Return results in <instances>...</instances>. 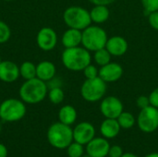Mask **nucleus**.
<instances>
[{"label":"nucleus","instance_id":"obj_40","mask_svg":"<svg viewBox=\"0 0 158 157\" xmlns=\"http://www.w3.org/2000/svg\"><path fill=\"white\" fill-rule=\"evenodd\" d=\"M0 132H1V125H0Z\"/></svg>","mask_w":158,"mask_h":157},{"label":"nucleus","instance_id":"obj_12","mask_svg":"<svg viewBox=\"0 0 158 157\" xmlns=\"http://www.w3.org/2000/svg\"><path fill=\"white\" fill-rule=\"evenodd\" d=\"M109 143L106 138H94L86 144V153L91 157H106L109 152Z\"/></svg>","mask_w":158,"mask_h":157},{"label":"nucleus","instance_id":"obj_39","mask_svg":"<svg viewBox=\"0 0 158 157\" xmlns=\"http://www.w3.org/2000/svg\"><path fill=\"white\" fill-rule=\"evenodd\" d=\"M4 1H13V0H4Z\"/></svg>","mask_w":158,"mask_h":157},{"label":"nucleus","instance_id":"obj_38","mask_svg":"<svg viewBox=\"0 0 158 157\" xmlns=\"http://www.w3.org/2000/svg\"><path fill=\"white\" fill-rule=\"evenodd\" d=\"M2 62V59H1V56H0V63Z\"/></svg>","mask_w":158,"mask_h":157},{"label":"nucleus","instance_id":"obj_2","mask_svg":"<svg viewBox=\"0 0 158 157\" xmlns=\"http://www.w3.org/2000/svg\"><path fill=\"white\" fill-rule=\"evenodd\" d=\"M61 60L66 68L71 71H81L91 64L92 56L90 51L84 47L76 46L65 48L62 53Z\"/></svg>","mask_w":158,"mask_h":157},{"label":"nucleus","instance_id":"obj_20","mask_svg":"<svg viewBox=\"0 0 158 157\" xmlns=\"http://www.w3.org/2000/svg\"><path fill=\"white\" fill-rule=\"evenodd\" d=\"M58 118L61 123L70 126L77 119V111L72 105H66L60 108L58 112Z\"/></svg>","mask_w":158,"mask_h":157},{"label":"nucleus","instance_id":"obj_5","mask_svg":"<svg viewBox=\"0 0 158 157\" xmlns=\"http://www.w3.org/2000/svg\"><path fill=\"white\" fill-rule=\"evenodd\" d=\"M63 19L69 28L83 31L92 23L90 12L79 6L68 7L63 13Z\"/></svg>","mask_w":158,"mask_h":157},{"label":"nucleus","instance_id":"obj_26","mask_svg":"<svg viewBox=\"0 0 158 157\" xmlns=\"http://www.w3.org/2000/svg\"><path fill=\"white\" fill-rule=\"evenodd\" d=\"M11 36V31L9 26L4 22L3 20H0V44L6 43Z\"/></svg>","mask_w":158,"mask_h":157},{"label":"nucleus","instance_id":"obj_35","mask_svg":"<svg viewBox=\"0 0 158 157\" xmlns=\"http://www.w3.org/2000/svg\"><path fill=\"white\" fill-rule=\"evenodd\" d=\"M121 157H138L136 155L132 154V153H126V154H123Z\"/></svg>","mask_w":158,"mask_h":157},{"label":"nucleus","instance_id":"obj_7","mask_svg":"<svg viewBox=\"0 0 158 157\" xmlns=\"http://www.w3.org/2000/svg\"><path fill=\"white\" fill-rule=\"evenodd\" d=\"M106 93V82L100 77L86 79L81 87V97L90 103L101 100Z\"/></svg>","mask_w":158,"mask_h":157},{"label":"nucleus","instance_id":"obj_30","mask_svg":"<svg viewBox=\"0 0 158 157\" xmlns=\"http://www.w3.org/2000/svg\"><path fill=\"white\" fill-rule=\"evenodd\" d=\"M136 105L139 108L143 109V108H145L150 105V100H149V96H145V95H141L137 98L136 100Z\"/></svg>","mask_w":158,"mask_h":157},{"label":"nucleus","instance_id":"obj_22","mask_svg":"<svg viewBox=\"0 0 158 157\" xmlns=\"http://www.w3.org/2000/svg\"><path fill=\"white\" fill-rule=\"evenodd\" d=\"M117 120H118L120 128L125 129V130L131 129L135 125V122H136V119H135L134 116L130 112H122L118 116Z\"/></svg>","mask_w":158,"mask_h":157},{"label":"nucleus","instance_id":"obj_28","mask_svg":"<svg viewBox=\"0 0 158 157\" xmlns=\"http://www.w3.org/2000/svg\"><path fill=\"white\" fill-rule=\"evenodd\" d=\"M82 71L86 79H94L96 77H99V69L92 64H89Z\"/></svg>","mask_w":158,"mask_h":157},{"label":"nucleus","instance_id":"obj_9","mask_svg":"<svg viewBox=\"0 0 158 157\" xmlns=\"http://www.w3.org/2000/svg\"><path fill=\"white\" fill-rule=\"evenodd\" d=\"M100 111L106 118H118L123 112V104L116 96H107L100 105Z\"/></svg>","mask_w":158,"mask_h":157},{"label":"nucleus","instance_id":"obj_36","mask_svg":"<svg viewBox=\"0 0 158 157\" xmlns=\"http://www.w3.org/2000/svg\"><path fill=\"white\" fill-rule=\"evenodd\" d=\"M145 157H158V153H152L147 155Z\"/></svg>","mask_w":158,"mask_h":157},{"label":"nucleus","instance_id":"obj_25","mask_svg":"<svg viewBox=\"0 0 158 157\" xmlns=\"http://www.w3.org/2000/svg\"><path fill=\"white\" fill-rule=\"evenodd\" d=\"M68 155L69 157H81L83 155V145L79 143H71L67 148Z\"/></svg>","mask_w":158,"mask_h":157},{"label":"nucleus","instance_id":"obj_8","mask_svg":"<svg viewBox=\"0 0 158 157\" xmlns=\"http://www.w3.org/2000/svg\"><path fill=\"white\" fill-rule=\"evenodd\" d=\"M139 129L145 133H152L158 129V108L149 105L141 109L137 118Z\"/></svg>","mask_w":158,"mask_h":157},{"label":"nucleus","instance_id":"obj_31","mask_svg":"<svg viewBox=\"0 0 158 157\" xmlns=\"http://www.w3.org/2000/svg\"><path fill=\"white\" fill-rule=\"evenodd\" d=\"M123 155V150L120 146L118 145H113L110 146L109 152H108V156L109 157H121Z\"/></svg>","mask_w":158,"mask_h":157},{"label":"nucleus","instance_id":"obj_23","mask_svg":"<svg viewBox=\"0 0 158 157\" xmlns=\"http://www.w3.org/2000/svg\"><path fill=\"white\" fill-rule=\"evenodd\" d=\"M111 56H112L110 55V53L106 50V47H104V48H101V49L94 52V59L98 66L103 67V66H105L110 62Z\"/></svg>","mask_w":158,"mask_h":157},{"label":"nucleus","instance_id":"obj_13","mask_svg":"<svg viewBox=\"0 0 158 157\" xmlns=\"http://www.w3.org/2000/svg\"><path fill=\"white\" fill-rule=\"evenodd\" d=\"M123 75V68L118 63L109 62L99 69V77L106 82H115Z\"/></svg>","mask_w":158,"mask_h":157},{"label":"nucleus","instance_id":"obj_33","mask_svg":"<svg viewBox=\"0 0 158 157\" xmlns=\"http://www.w3.org/2000/svg\"><path fill=\"white\" fill-rule=\"evenodd\" d=\"M91 3H93L94 5H105V6H108L112 3H114L117 0H89Z\"/></svg>","mask_w":158,"mask_h":157},{"label":"nucleus","instance_id":"obj_37","mask_svg":"<svg viewBox=\"0 0 158 157\" xmlns=\"http://www.w3.org/2000/svg\"><path fill=\"white\" fill-rule=\"evenodd\" d=\"M81 157H91V156H90V155H89L88 154H86V155H82Z\"/></svg>","mask_w":158,"mask_h":157},{"label":"nucleus","instance_id":"obj_10","mask_svg":"<svg viewBox=\"0 0 158 157\" xmlns=\"http://www.w3.org/2000/svg\"><path fill=\"white\" fill-rule=\"evenodd\" d=\"M36 43L43 51H51L57 43L56 32L50 27H44L36 35Z\"/></svg>","mask_w":158,"mask_h":157},{"label":"nucleus","instance_id":"obj_18","mask_svg":"<svg viewBox=\"0 0 158 157\" xmlns=\"http://www.w3.org/2000/svg\"><path fill=\"white\" fill-rule=\"evenodd\" d=\"M120 130L121 128L116 118H106L100 126V132L106 139H113L117 137Z\"/></svg>","mask_w":158,"mask_h":157},{"label":"nucleus","instance_id":"obj_27","mask_svg":"<svg viewBox=\"0 0 158 157\" xmlns=\"http://www.w3.org/2000/svg\"><path fill=\"white\" fill-rule=\"evenodd\" d=\"M143 9L145 10L148 15L151 12L157 11L158 10V0H141Z\"/></svg>","mask_w":158,"mask_h":157},{"label":"nucleus","instance_id":"obj_14","mask_svg":"<svg viewBox=\"0 0 158 157\" xmlns=\"http://www.w3.org/2000/svg\"><path fill=\"white\" fill-rule=\"evenodd\" d=\"M19 76V67L16 63L10 60H5L0 63V81L11 83L16 81Z\"/></svg>","mask_w":158,"mask_h":157},{"label":"nucleus","instance_id":"obj_41","mask_svg":"<svg viewBox=\"0 0 158 157\" xmlns=\"http://www.w3.org/2000/svg\"><path fill=\"white\" fill-rule=\"evenodd\" d=\"M106 157H107V156H106ZM108 157H109V156H108Z\"/></svg>","mask_w":158,"mask_h":157},{"label":"nucleus","instance_id":"obj_19","mask_svg":"<svg viewBox=\"0 0 158 157\" xmlns=\"http://www.w3.org/2000/svg\"><path fill=\"white\" fill-rule=\"evenodd\" d=\"M91 19L93 22L100 24L106 22L110 16V11L107 6L105 5H94V6L90 11Z\"/></svg>","mask_w":158,"mask_h":157},{"label":"nucleus","instance_id":"obj_21","mask_svg":"<svg viewBox=\"0 0 158 157\" xmlns=\"http://www.w3.org/2000/svg\"><path fill=\"white\" fill-rule=\"evenodd\" d=\"M19 74L26 81L36 78V66L30 61H25L19 66Z\"/></svg>","mask_w":158,"mask_h":157},{"label":"nucleus","instance_id":"obj_6","mask_svg":"<svg viewBox=\"0 0 158 157\" xmlns=\"http://www.w3.org/2000/svg\"><path fill=\"white\" fill-rule=\"evenodd\" d=\"M26 115V106L20 99L9 98L0 104V118L6 122H16Z\"/></svg>","mask_w":158,"mask_h":157},{"label":"nucleus","instance_id":"obj_11","mask_svg":"<svg viewBox=\"0 0 158 157\" xmlns=\"http://www.w3.org/2000/svg\"><path fill=\"white\" fill-rule=\"evenodd\" d=\"M95 136V129L90 122H81L73 130V141L86 145Z\"/></svg>","mask_w":158,"mask_h":157},{"label":"nucleus","instance_id":"obj_34","mask_svg":"<svg viewBox=\"0 0 158 157\" xmlns=\"http://www.w3.org/2000/svg\"><path fill=\"white\" fill-rule=\"evenodd\" d=\"M6 156H7V149L3 143H0V157Z\"/></svg>","mask_w":158,"mask_h":157},{"label":"nucleus","instance_id":"obj_15","mask_svg":"<svg viewBox=\"0 0 158 157\" xmlns=\"http://www.w3.org/2000/svg\"><path fill=\"white\" fill-rule=\"evenodd\" d=\"M106 50L114 56H121L128 51L129 44L127 40L122 36H112L107 39L106 44Z\"/></svg>","mask_w":158,"mask_h":157},{"label":"nucleus","instance_id":"obj_17","mask_svg":"<svg viewBox=\"0 0 158 157\" xmlns=\"http://www.w3.org/2000/svg\"><path fill=\"white\" fill-rule=\"evenodd\" d=\"M82 31L69 28L62 36V44L65 48H72L81 43Z\"/></svg>","mask_w":158,"mask_h":157},{"label":"nucleus","instance_id":"obj_32","mask_svg":"<svg viewBox=\"0 0 158 157\" xmlns=\"http://www.w3.org/2000/svg\"><path fill=\"white\" fill-rule=\"evenodd\" d=\"M150 105L158 108V87L153 90V92L149 95Z\"/></svg>","mask_w":158,"mask_h":157},{"label":"nucleus","instance_id":"obj_4","mask_svg":"<svg viewBox=\"0 0 158 157\" xmlns=\"http://www.w3.org/2000/svg\"><path fill=\"white\" fill-rule=\"evenodd\" d=\"M107 39L106 31L103 28L96 25H90L82 31L81 44L88 51L95 52L106 47Z\"/></svg>","mask_w":158,"mask_h":157},{"label":"nucleus","instance_id":"obj_24","mask_svg":"<svg viewBox=\"0 0 158 157\" xmlns=\"http://www.w3.org/2000/svg\"><path fill=\"white\" fill-rule=\"evenodd\" d=\"M50 102L54 105H59L63 102L65 98V93L61 87H53L47 93Z\"/></svg>","mask_w":158,"mask_h":157},{"label":"nucleus","instance_id":"obj_3","mask_svg":"<svg viewBox=\"0 0 158 157\" xmlns=\"http://www.w3.org/2000/svg\"><path fill=\"white\" fill-rule=\"evenodd\" d=\"M48 143L56 149H66L73 142V130L59 122L52 124L47 130Z\"/></svg>","mask_w":158,"mask_h":157},{"label":"nucleus","instance_id":"obj_1","mask_svg":"<svg viewBox=\"0 0 158 157\" xmlns=\"http://www.w3.org/2000/svg\"><path fill=\"white\" fill-rule=\"evenodd\" d=\"M48 93V86L45 81L33 78L26 80L19 88V94L20 99L29 105H35L44 101Z\"/></svg>","mask_w":158,"mask_h":157},{"label":"nucleus","instance_id":"obj_16","mask_svg":"<svg viewBox=\"0 0 158 157\" xmlns=\"http://www.w3.org/2000/svg\"><path fill=\"white\" fill-rule=\"evenodd\" d=\"M56 66L51 61L44 60L36 66V78L45 82L53 80L56 75Z\"/></svg>","mask_w":158,"mask_h":157},{"label":"nucleus","instance_id":"obj_29","mask_svg":"<svg viewBox=\"0 0 158 157\" xmlns=\"http://www.w3.org/2000/svg\"><path fill=\"white\" fill-rule=\"evenodd\" d=\"M148 21H149L150 26L153 29L158 31V10L157 11L151 12L148 15Z\"/></svg>","mask_w":158,"mask_h":157}]
</instances>
